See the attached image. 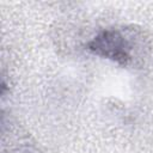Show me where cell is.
Here are the masks:
<instances>
[{
  "label": "cell",
  "mask_w": 153,
  "mask_h": 153,
  "mask_svg": "<svg viewBox=\"0 0 153 153\" xmlns=\"http://www.w3.org/2000/svg\"><path fill=\"white\" fill-rule=\"evenodd\" d=\"M124 38L126 37H123L117 31H106L98 36L90 44V49L94 50L97 54H102L114 60H122L123 62H127V60L130 59V45Z\"/></svg>",
  "instance_id": "obj_1"
}]
</instances>
